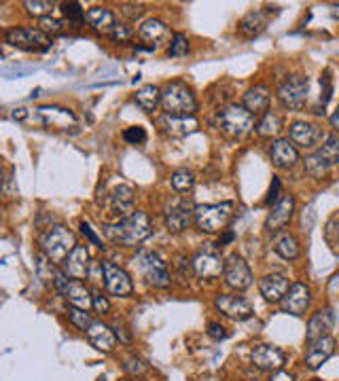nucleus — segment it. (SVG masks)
Masks as SVG:
<instances>
[{"mask_svg": "<svg viewBox=\"0 0 339 381\" xmlns=\"http://www.w3.org/2000/svg\"><path fill=\"white\" fill-rule=\"evenodd\" d=\"M104 235L119 246H138L142 244L147 237H151L153 225L151 219L145 212H132L130 216H125L123 221L115 223V225H104Z\"/></svg>", "mask_w": 339, "mask_h": 381, "instance_id": "1", "label": "nucleus"}, {"mask_svg": "<svg viewBox=\"0 0 339 381\" xmlns=\"http://www.w3.org/2000/svg\"><path fill=\"white\" fill-rule=\"evenodd\" d=\"M13 119L24 121V123H38L45 127H58V130H68L77 125L75 113L68 108H60V106H38L34 110L19 108L13 113Z\"/></svg>", "mask_w": 339, "mask_h": 381, "instance_id": "2", "label": "nucleus"}, {"mask_svg": "<svg viewBox=\"0 0 339 381\" xmlns=\"http://www.w3.org/2000/svg\"><path fill=\"white\" fill-rule=\"evenodd\" d=\"M162 108L170 117H193L197 102L187 83L172 80L162 89Z\"/></svg>", "mask_w": 339, "mask_h": 381, "instance_id": "3", "label": "nucleus"}, {"mask_svg": "<svg viewBox=\"0 0 339 381\" xmlns=\"http://www.w3.org/2000/svg\"><path fill=\"white\" fill-rule=\"evenodd\" d=\"M234 219V204H202L195 206V227L202 233H223Z\"/></svg>", "mask_w": 339, "mask_h": 381, "instance_id": "4", "label": "nucleus"}, {"mask_svg": "<svg viewBox=\"0 0 339 381\" xmlns=\"http://www.w3.org/2000/svg\"><path fill=\"white\" fill-rule=\"evenodd\" d=\"M41 246L43 252L53 261V263H64L68 259V254L79 246L75 233L64 225H56L51 227L43 237H41Z\"/></svg>", "mask_w": 339, "mask_h": 381, "instance_id": "5", "label": "nucleus"}, {"mask_svg": "<svg viewBox=\"0 0 339 381\" xmlns=\"http://www.w3.org/2000/svg\"><path fill=\"white\" fill-rule=\"evenodd\" d=\"M4 43L30 53H45L51 49L53 41L41 28H9L4 32Z\"/></svg>", "mask_w": 339, "mask_h": 381, "instance_id": "6", "label": "nucleus"}, {"mask_svg": "<svg viewBox=\"0 0 339 381\" xmlns=\"http://www.w3.org/2000/svg\"><path fill=\"white\" fill-rule=\"evenodd\" d=\"M253 127H256L254 115L249 113L244 106L231 104L219 113V130L229 138H244L246 134L253 132Z\"/></svg>", "mask_w": 339, "mask_h": 381, "instance_id": "7", "label": "nucleus"}, {"mask_svg": "<svg viewBox=\"0 0 339 381\" xmlns=\"http://www.w3.org/2000/svg\"><path fill=\"white\" fill-rule=\"evenodd\" d=\"M308 93H310L308 76L293 75L280 85L278 100H280L282 108H286V110H301L308 102Z\"/></svg>", "mask_w": 339, "mask_h": 381, "instance_id": "8", "label": "nucleus"}, {"mask_svg": "<svg viewBox=\"0 0 339 381\" xmlns=\"http://www.w3.org/2000/svg\"><path fill=\"white\" fill-rule=\"evenodd\" d=\"M138 263H140V271L145 276V280L155 286V288H168L170 286V271L168 265L164 263V259L157 252L151 250H142L138 254Z\"/></svg>", "mask_w": 339, "mask_h": 381, "instance_id": "9", "label": "nucleus"}, {"mask_svg": "<svg viewBox=\"0 0 339 381\" xmlns=\"http://www.w3.org/2000/svg\"><path fill=\"white\" fill-rule=\"evenodd\" d=\"M223 278H225L227 286H231L236 291H246L253 284V271H251L249 263L240 254H236V252L225 259Z\"/></svg>", "mask_w": 339, "mask_h": 381, "instance_id": "10", "label": "nucleus"}, {"mask_svg": "<svg viewBox=\"0 0 339 381\" xmlns=\"http://www.w3.org/2000/svg\"><path fill=\"white\" fill-rule=\"evenodd\" d=\"M195 219V206L184 199V197H176L166 206V227L172 233H180L189 227Z\"/></svg>", "mask_w": 339, "mask_h": 381, "instance_id": "11", "label": "nucleus"}, {"mask_svg": "<svg viewBox=\"0 0 339 381\" xmlns=\"http://www.w3.org/2000/svg\"><path fill=\"white\" fill-rule=\"evenodd\" d=\"M100 267H102V273H104V286L110 295L130 297L134 293V284H132V278L127 276V271L113 265L110 261H102Z\"/></svg>", "mask_w": 339, "mask_h": 381, "instance_id": "12", "label": "nucleus"}, {"mask_svg": "<svg viewBox=\"0 0 339 381\" xmlns=\"http://www.w3.org/2000/svg\"><path fill=\"white\" fill-rule=\"evenodd\" d=\"M193 271L197 278H219L225 269V261L221 259V252L219 248H206V250H199L193 261Z\"/></svg>", "mask_w": 339, "mask_h": 381, "instance_id": "13", "label": "nucleus"}, {"mask_svg": "<svg viewBox=\"0 0 339 381\" xmlns=\"http://www.w3.org/2000/svg\"><path fill=\"white\" fill-rule=\"evenodd\" d=\"M251 360H253V365L259 371L276 373V371H282V367L286 362V354L280 348H276V345L261 343V345H254L253 348Z\"/></svg>", "mask_w": 339, "mask_h": 381, "instance_id": "14", "label": "nucleus"}, {"mask_svg": "<svg viewBox=\"0 0 339 381\" xmlns=\"http://www.w3.org/2000/svg\"><path fill=\"white\" fill-rule=\"evenodd\" d=\"M310 303H312V291H310V286L303 284V282H295V284H291L288 293L280 301V307H282L284 313L303 315L308 311Z\"/></svg>", "mask_w": 339, "mask_h": 381, "instance_id": "15", "label": "nucleus"}, {"mask_svg": "<svg viewBox=\"0 0 339 381\" xmlns=\"http://www.w3.org/2000/svg\"><path fill=\"white\" fill-rule=\"evenodd\" d=\"M288 138L293 145H297L301 149H314L323 142V138L327 140L323 127H318L314 123H306V121H295L288 127Z\"/></svg>", "mask_w": 339, "mask_h": 381, "instance_id": "16", "label": "nucleus"}, {"mask_svg": "<svg viewBox=\"0 0 339 381\" xmlns=\"http://www.w3.org/2000/svg\"><path fill=\"white\" fill-rule=\"evenodd\" d=\"M214 307L225 313L227 318L231 320H249L253 315V305L249 303L244 297H238V295H219L214 299Z\"/></svg>", "mask_w": 339, "mask_h": 381, "instance_id": "17", "label": "nucleus"}, {"mask_svg": "<svg viewBox=\"0 0 339 381\" xmlns=\"http://www.w3.org/2000/svg\"><path fill=\"white\" fill-rule=\"evenodd\" d=\"M293 212H295V197L284 193V195L273 204V208H271V212H269V216H267V221H265V227L269 229V231H280V229L286 227V225L291 223Z\"/></svg>", "mask_w": 339, "mask_h": 381, "instance_id": "18", "label": "nucleus"}, {"mask_svg": "<svg viewBox=\"0 0 339 381\" xmlns=\"http://www.w3.org/2000/svg\"><path fill=\"white\" fill-rule=\"evenodd\" d=\"M288 288H291L288 278H284L280 273H269V276L261 278V282H259V291L267 303H280L284 299V295L288 293Z\"/></svg>", "mask_w": 339, "mask_h": 381, "instance_id": "19", "label": "nucleus"}, {"mask_svg": "<svg viewBox=\"0 0 339 381\" xmlns=\"http://www.w3.org/2000/svg\"><path fill=\"white\" fill-rule=\"evenodd\" d=\"M64 265V273L73 280H85L91 271V259H89V252L85 246H77L68 259L62 263Z\"/></svg>", "mask_w": 339, "mask_h": 381, "instance_id": "20", "label": "nucleus"}, {"mask_svg": "<svg viewBox=\"0 0 339 381\" xmlns=\"http://www.w3.org/2000/svg\"><path fill=\"white\" fill-rule=\"evenodd\" d=\"M333 324H335V318H333V311L331 309H320L316 311L310 322H308V333H306V339L308 343H314L318 339H325L329 337V333L333 330Z\"/></svg>", "mask_w": 339, "mask_h": 381, "instance_id": "21", "label": "nucleus"}, {"mask_svg": "<svg viewBox=\"0 0 339 381\" xmlns=\"http://www.w3.org/2000/svg\"><path fill=\"white\" fill-rule=\"evenodd\" d=\"M87 339H89V343H91L98 352H104V354L113 352L115 345H117V335H115V330H113L108 324H104V322H93V324L87 328Z\"/></svg>", "mask_w": 339, "mask_h": 381, "instance_id": "22", "label": "nucleus"}, {"mask_svg": "<svg viewBox=\"0 0 339 381\" xmlns=\"http://www.w3.org/2000/svg\"><path fill=\"white\" fill-rule=\"evenodd\" d=\"M333 354H335V339H333V337L318 339V341L310 343V348H308V352H306V365L316 371V369H320Z\"/></svg>", "mask_w": 339, "mask_h": 381, "instance_id": "23", "label": "nucleus"}, {"mask_svg": "<svg viewBox=\"0 0 339 381\" xmlns=\"http://www.w3.org/2000/svg\"><path fill=\"white\" fill-rule=\"evenodd\" d=\"M160 125L164 127V132L172 136V138H182V136H189L193 132H197L199 123L195 117H170L164 115L160 119Z\"/></svg>", "mask_w": 339, "mask_h": 381, "instance_id": "24", "label": "nucleus"}, {"mask_svg": "<svg viewBox=\"0 0 339 381\" xmlns=\"http://www.w3.org/2000/svg\"><path fill=\"white\" fill-rule=\"evenodd\" d=\"M60 293L64 295L68 305H75V307H81V309H89L93 305V295L89 293V288L81 280H66V284L62 286Z\"/></svg>", "mask_w": 339, "mask_h": 381, "instance_id": "25", "label": "nucleus"}, {"mask_svg": "<svg viewBox=\"0 0 339 381\" xmlns=\"http://www.w3.org/2000/svg\"><path fill=\"white\" fill-rule=\"evenodd\" d=\"M269 102H271V93L265 85H254L244 93V108L253 113L254 117L265 115L269 110Z\"/></svg>", "mask_w": 339, "mask_h": 381, "instance_id": "26", "label": "nucleus"}, {"mask_svg": "<svg viewBox=\"0 0 339 381\" xmlns=\"http://www.w3.org/2000/svg\"><path fill=\"white\" fill-rule=\"evenodd\" d=\"M271 161L276 167H293L299 161V151L291 140L278 138L271 145Z\"/></svg>", "mask_w": 339, "mask_h": 381, "instance_id": "27", "label": "nucleus"}, {"mask_svg": "<svg viewBox=\"0 0 339 381\" xmlns=\"http://www.w3.org/2000/svg\"><path fill=\"white\" fill-rule=\"evenodd\" d=\"M85 21H87L95 32H100V34H110L113 28L117 26L113 11L106 9V6H91V9L87 11V15H85Z\"/></svg>", "mask_w": 339, "mask_h": 381, "instance_id": "28", "label": "nucleus"}, {"mask_svg": "<svg viewBox=\"0 0 339 381\" xmlns=\"http://www.w3.org/2000/svg\"><path fill=\"white\" fill-rule=\"evenodd\" d=\"M267 21H269V13L267 11H251L242 17L240 21V34L246 36V38H253V36H259L265 28H267Z\"/></svg>", "mask_w": 339, "mask_h": 381, "instance_id": "29", "label": "nucleus"}, {"mask_svg": "<svg viewBox=\"0 0 339 381\" xmlns=\"http://www.w3.org/2000/svg\"><path fill=\"white\" fill-rule=\"evenodd\" d=\"M108 206H110V210H115L119 214H127L134 206V189L127 184L115 187L108 195Z\"/></svg>", "mask_w": 339, "mask_h": 381, "instance_id": "30", "label": "nucleus"}, {"mask_svg": "<svg viewBox=\"0 0 339 381\" xmlns=\"http://www.w3.org/2000/svg\"><path fill=\"white\" fill-rule=\"evenodd\" d=\"M273 250H276V254L282 256L284 261H295V259H299V254H301V246H299L297 237L291 235V233H284V231L273 237Z\"/></svg>", "mask_w": 339, "mask_h": 381, "instance_id": "31", "label": "nucleus"}, {"mask_svg": "<svg viewBox=\"0 0 339 381\" xmlns=\"http://www.w3.org/2000/svg\"><path fill=\"white\" fill-rule=\"evenodd\" d=\"M280 132H282V117L276 110H267L256 121V134L261 138H276Z\"/></svg>", "mask_w": 339, "mask_h": 381, "instance_id": "32", "label": "nucleus"}, {"mask_svg": "<svg viewBox=\"0 0 339 381\" xmlns=\"http://www.w3.org/2000/svg\"><path fill=\"white\" fill-rule=\"evenodd\" d=\"M134 100H136V104H138L142 110L151 113V110L157 108V104H162V89L155 87V85H145V87H140V89L136 91Z\"/></svg>", "mask_w": 339, "mask_h": 381, "instance_id": "33", "label": "nucleus"}, {"mask_svg": "<svg viewBox=\"0 0 339 381\" xmlns=\"http://www.w3.org/2000/svg\"><path fill=\"white\" fill-rule=\"evenodd\" d=\"M314 152L323 159V163H325L329 169L339 165V136H335V134H333V136H327L325 145H320Z\"/></svg>", "mask_w": 339, "mask_h": 381, "instance_id": "34", "label": "nucleus"}, {"mask_svg": "<svg viewBox=\"0 0 339 381\" xmlns=\"http://www.w3.org/2000/svg\"><path fill=\"white\" fill-rule=\"evenodd\" d=\"M138 34H140V38H145L147 43L153 45V43H160V41L168 34V28H166V24L160 21V19H147V21L140 26Z\"/></svg>", "mask_w": 339, "mask_h": 381, "instance_id": "35", "label": "nucleus"}, {"mask_svg": "<svg viewBox=\"0 0 339 381\" xmlns=\"http://www.w3.org/2000/svg\"><path fill=\"white\" fill-rule=\"evenodd\" d=\"M193 184H195V176H193L191 169H176L172 174V187H174V191L187 193V191L193 189Z\"/></svg>", "mask_w": 339, "mask_h": 381, "instance_id": "36", "label": "nucleus"}, {"mask_svg": "<svg viewBox=\"0 0 339 381\" xmlns=\"http://www.w3.org/2000/svg\"><path fill=\"white\" fill-rule=\"evenodd\" d=\"M24 9H26L28 15L43 19V17H49V13L53 11V2H47V0H26Z\"/></svg>", "mask_w": 339, "mask_h": 381, "instance_id": "37", "label": "nucleus"}, {"mask_svg": "<svg viewBox=\"0 0 339 381\" xmlns=\"http://www.w3.org/2000/svg\"><path fill=\"white\" fill-rule=\"evenodd\" d=\"M68 320L79 328V330H85L93 324L91 315L87 313V309H81V307H75V305H68Z\"/></svg>", "mask_w": 339, "mask_h": 381, "instance_id": "38", "label": "nucleus"}, {"mask_svg": "<svg viewBox=\"0 0 339 381\" xmlns=\"http://www.w3.org/2000/svg\"><path fill=\"white\" fill-rule=\"evenodd\" d=\"M189 53V38L180 32H176L172 36V43H170L168 56L170 58H180V56H187Z\"/></svg>", "mask_w": 339, "mask_h": 381, "instance_id": "39", "label": "nucleus"}, {"mask_svg": "<svg viewBox=\"0 0 339 381\" xmlns=\"http://www.w3.org/2000/svg\"><path fill=\"white\" fill-rule=\"evenodd\" d=\"M145 11H147V6H145L142 2H123V4H121V13H123V17H127L130 21H138V19L145 15Z\"/></svg>", "mask_w": 339, "mask_h": 381, "instance_id": "40", "label": "nucleus"}, {"mask_svg": "<svg viewBox=\"0 0 339 381\" xmlns=\"http://www.w3.org/2000/svg\"><path fill=\"white\" fill-rule=\"evenodd\" d=\"M147 369H149L147 362L142 358H138V356H130V358L123 360V371L130 373V375H145Z\"/></svg>", "mask_w": 339, "mask_h": 381, "instance_id": "41", "label": "nucleus"}, {"mask_svg": "<svg viewBox=\"0 0 339 381\" xmlns=\"http://www.w3.org/2000/svg\"><path fill=\"white\" fill-rule=\"evenodd\" d=\"M62 11H64V15H66L73 24H81V21H85V15H87L83 9H81L79 2H64V4H62Z\"/></svg>", "mask_w": 339, "mask_h": 381, "instance_id": "42", "label": "nucleus"}, {"mask_svg": "<svg viewBox=\"0 0 339 381\" xmlns=\"http://www.w3.org/2000/svg\"><path fill=\"white\" fill-rule=\"evenodd\" d=\"M41 30L47 36H58V34H64V24L60 19H53V17H43L41 19Z\"/></svg>", "mask_w": 339, "mask_h": 381, "instance_id": "43", "label": "nucleus"}, {"mask_svg": "<svg viewBox=\"0 0 339 381\" xmlns=\"http://www.w3.org/2000/svg\"><path fill=\"white\" fill-rule=\"evenodd\" d=\"M123 138H125L130 145H142V142L147 140V132H145V127L134 125V127H127V130L123 132Z\"/></svg>", "mask_w": 339, "mask_h": 381, "instance_id": "44", "label": "nucleus"}, {"mask_svg": "<svg viewBox=\"0 0 339 381\" xmlns=\"http://www.w3.org/2000/svg\"><path fill=\"white\" fill-rule=\"evenodd\" d=\"M132 34H134L132 28L125 26V24H117V26L113 28V32H110V36H113L115 43H130Z\"/></svg>", "mask_w": 339, "mask_h": 381, "instance_id": "45", "label": "nucleus"}, {"mask_svg": "<svg viewBox=\"0 0 339 381\" xmlns=\"http://www.w3.org/2000/svg\"><path fill=\"white\" fill-rule=\"evenodd\" d=\"M208 335H210L212 339H217V341H221V339H227V337H229L227 328H225V326H221V324H217V322H210V324H208Z\"/></svg>", "mask_w": 339, "mask_h": 381, "instance_id": "46", "label": "nucleus"}, {"mask_svg": "<svg viewBox=\"0 0 339 381\" xmlns=\"http://www.w3.org/2000/svg\"><path fill=\"white\" fill-rule=\"evenodd\" d=\"M113 330H115V335H117V339L119 341H123V343H132V333H130V328L125 326V324H121V322H115V326H113Z\"/></svg>", "mask_w": 339, "mask_h": 381, "instance_id": "47", "label": "nucleus"}, {"mask_svg": "<svg viewBox=\"0 0 339 381\" xmlns=\"http://www.w3.org/2000/svg\"><path fill=\"white\" fill-rule=\"evenodd\" d=\"M93 309H95L98 313H108L110 303H108V299H106V297H102V295L98 293V295H93Z\"/></svg>", "mask_w": 339, "mask_h": 381, "instance_id": "48", "label": "nucleus"}, {"mask_svg": "<svg viewBox=\"0 0 339 381\" xmlns=\"http://www.w3.org/2000/svg\"><path fill=\"white\" fill-rule=\"evenodd\" d=\"M81 233L87 235V239H91V244H95V246H102V241H100V237L93 233V229L89 227L87 223H81Z\"/></svg>", "mask_w": 339, "mask_h": 381, "instance_id": "49", "label": "nucleus"}, {"mask_svg": "<svg viewBox=\"0 0 339 381\" xmlns=\"http://www.w3.org/2000/svg\"><path fill=\"white\" fill-rule=\"evenodd\" d=\"M278 191H280V180L278 178H273V184H271V189H269V195H267V204H271V202H278Z\"/></svg>", "mask_w": 339, "mask_h": 381, "instance_id": "50", "label": "nucleus"}, {"mask_svg": "<svg viewBox=\"0 0 339 381\" xmlns=\"http://www.w3.org/2000/svg\"><path fill=\"white\" fill-rule=\"evenodd\" d=\"M267 381H295V375H291L286 371H276Z\"/></svg>", "mask_w": 339, "mask_h": 381, "instance_id": "51", "label": "nucleus"}, {"mask_svg": "<svg viewBox=\"0 0 339 381\" xmlns=\"http://www.w3.org/2000/svg\"><path fill=\"white\" fill-rule=\"evenodd\" d=\"M329 121H331V127H333V130H338V132H339V106H338V110H335V113L331 115V119H329Z\"/></svg>", "mask_w": 339, "mask_h": 381, "instance_id": "52", "label": "nucleus"}, {"mask_svg": "<svg viewBox=\"0 0 339 381\" xmlns=\"http://www.w3.org/2000/svg\"><path fill=\"white\" fill-rule=\"evenodd\" d=\"M231 239H234V235H231V233H227V235H223V237L219 239V244H217V246L221 248L223 244H227V241H231Z\"/></svg>", "mask_w": 339, "mask_h": 381, "instance_id": "53", "label": "nucleus"}, {"mask_svg": "<svg viewBox=\"0 0 339 381\" xmlns=\"http://www.w3.org/2000/svg\"><path fill=\"white\" fill-rule=\"evenodd\" d=\"M331 17H333V19H339V4H333V6H331Z\"/></svg>", "mask_w": 339, "mask_h": 381, "instance_id": "54", "label": "nucleus"}, {"mask_svg": "<svg viewBox=\"0 0 339 381\" xmlns=\"http://www.w3.org/2000/svg\"><path fill=\"white\" fill-rule=\"evenodd\" d=\"M119 381H132V380H119Z\"/></svg>", "mask_w": 339, "mask_h": 381, "instance_id": "55", "label": "nucleus"}, {"mask_svg": "<svg viewBox=\"0 0 339 381\" xmlns=\"http://www.w3.org/2000/svg\"><path fill=\"white\" fill-rule=\"evenodd\" d=\"M316 381H318V380H316Z\"/></svg>", "mask_w": 339, "mask_h": 381, "instance_id": "56", "label": "nucleus"}]
</instances>
